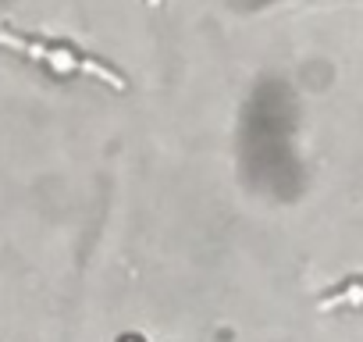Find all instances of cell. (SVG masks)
I'll use <instances>...</instances> for the list:
<instances>
[{
	"instance_id": "7a4b0ae2",
	"label": "cell",
	"mask_w": 363,
	"mask_h": 342,
	"mask_svg": "<svg viewBox=\"0 0 363 342\" xmlns=\"http://www.w3.org/2000/svg\"><path fill=\"white\" fill-rule=\"evenodd\" d=\"M342 303H363V282H345L342 289H335V292H328V296L320 299L324 310H328V307H342Z\"/></svg>"
},
{
	"instance_id": "6da1fadb",
	"label": "cell",
	"mask_w": 363,
	"mask_h": 342,
	"mask_svg": "<svg viewBox=\"0 0 363 342\" xmlns=\"http://www.w3.org/2000/svg\"><path fill=\"white\" fill-rule=\"evenodd\" d=\"M0 43L4 47H11V50H22L26 57H33V61H43L47 68H54V72H86V75H96V79H104L107 86H114V89H125V79L114 72V68H107L104 61H96V57H86V54H79V50H68V47H43V43H36V40H22V36H0Z\"/></svg>"
}]
</instances>
